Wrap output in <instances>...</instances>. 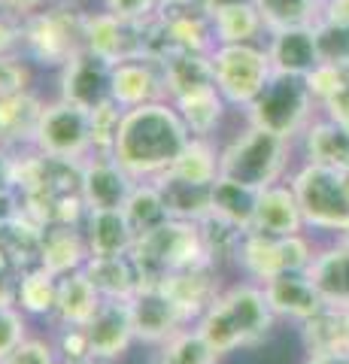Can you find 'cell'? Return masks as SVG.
I'll use <instances>...</instances> for the list:
<instances>
[{
	"label": "cell",
	"instance_id": "obj_1",
	"mask_svg": "<svg viewBox=\"0 0 349 364\" xmlns=\"http://www.w3.org/2000/svg\"><path fill=\"white\" fill-rule=\"evenodd\" d=\"M191 134L171 100H155L122 112L112 158L137 182H152L176 164Z\"/></svg>",
	"mask_w": 349,
	"mask_h": 364
},
{
	"label": "cell",
	"instance_id": "obj_2",
	"mask_svg": "<svg viewBox=\"0 0 349 364\" xmlns=\"http://www.w3.org/2000/svg\"><path fill=\"white\" fill-rule=\"evenodd\" d=\"M276 313L262 282H237V286L219 291L210 310L195 322V328L210 340L219 355L237 352L243 346H255L270 334Z\"/></svg>",
	"mask_w": 349,
	"mask_h": 364
},
{
	"label": "cell",
	"instance_id": "obj_3",
	"mask_svg": "<svg viewBox=\"0 0 349 364\" xmlns=\"http://www.w3.org/2000/svg\"><path fill=\"white\" fill-rule=\"evenodd\" d=\"M289 155L291 140L249 124L219 152V176H228L262 191L274 182H283L289 170Z\"/></svg>",
	"mask_w": 349,
	"mask_h": 364
},
{
	"label": "cell",
	"instance_id": "obj_4",
	"mask_svg": "<svg viewBox=\"0 0 349 364\" xmlns=\"http://www.w3.org/2000/svg\"><path fill=\"white\" fill-rule=\"evenodd\" d=\"M131 255L137 261L146 282H161L164 277H171L176 270L213 261L207 255L198 222H191V219H167L155 231L137 237Z\"/></svg>",
	"mask_w": 349,
	"mask_h": 364
},
{
	"label": "cell",
	"instance_id": "obj_5",
	"mask_svg": "<svg viewBox=\"0 0 349 364\" xmlns=\"http://www.w3.org/2000/svg\"><path fill=\"white\" fill-rule=\"evenodd\" d=\"M319 104L313 100L307 79L304 76H289V73H274L267 85L258 91L255 100L246 107V119L255 128H264L270 134H279L286 140H298L304 128L313 122V112Z\"/></svg>",
	"mask_w": 349,
	"mask_h": 364
},
{
	"label": "cell",
	"instance_id": "obj_6",
	"mask_svg": "<svg viewBox=\"0 0 349 364\" xmlns=\"http://www.w3.org/2000/svg\"><path fill=\"white\" fill-rule=\"evenodd\" d=\"M291 191H295L304 225L310 231L340 237L349 228V191L340 170L304 161L291 176Z\"/></svg>",
	"mask_w": 349,
	"mask_h": 364
},
{
	"label": "cell",
	"instance_id": "obj_7",
	"mask_svg": "<svg viewBox=\"0 0 349 364\" xmlns=\"http://www.w3.org/2000/svg\"><path fill=\"white\" fill-rule=\"evenodd\" d=\"M85 49V16L73 9H46L28 13L21 28V52L40 67H61Z\"/></svg>",
	"mask_w": 349,
	"mask_h": 364
},
{
	"label": "cell",
	"instance_id": "obj_8",
	"mask_svg": "<svg viewBox=\"0 0 349 364\" xmlns=\"http://www.w3.org/2000/svg\"><path fill=\"white\" fill-rule=\"evenodd\" d=\"M213 76H216V88L222 97L234 107H249L255 95L267 85L274 76V64L267 58V49L255 43H228L216 46L210 52Z\"/></svg>",
	"mask_w": 349,
	"mask_h": 364
},
{
	"label": "cell",
	"instance_id": "obj_9",
	"mask_svg": "<svg viewBox=\"0 0 349 364\" xmlns=\"http://www.w3.org/2000/svg\"><path fill=\"white\" fill-rule=\"evenodd\" d=\"M316 249H313L307 234H289V237H267L246 231L237 246V267L255 282L274 279L279 273L307 270Z\"/></svg>",
	"mask_w": 349,
	"mask_h": 364
},
{
	"label": "cell",
	"instance_id": "obj_10",
	"mask_svg": "<svg viewBox=\"0 0 349 364\" xmlns=\"http://www.w3.org/2000/svg\"><path fill=\"white\" fill-rule=\"evenodd\" d=\"M31 149L49 158L85 161L92 155V109H82L64 97L46 104Z\"/></svg>",
	"mask_w": 349,
	"mask_h": 364
},
{
	"label": "cell",
	"instance_id": "obj_11",
	"mask_svg": "<svg viewBox=\"0 0 349 364\" xmlns=\"http://www.w3.org/2000/svg\"><path fill=\"white\" fill-rule=\"evenodd\" d=\"M128 304L134 318V334H137L140 343L161 346L164 340H171L176 331L191 325L186 313L179 310V304L173 301V294L161 282H143L140 291Z\"/></svg>",
	"mask_w": 349,
	"mask_h": 364
},
{
	"label": "cell",
	"instance_id": "obj_12",
	"mask_svg": "<svg viewBox=\"0 0 349 364\" xmlns=\"http://www.w3.org/2000/svg\"><path fill=\"white\" fill-rule=\"evenodd\" d=\"M85 49L109 64L146 58V18H122L112 13L85 16Z\"/></svg>",
	"mask_w": 349,
	"mask_h": 364
},
{
	"label": "cell",
	"instance_id": "obj_13",
	"mask_svg": "<svg viewBox=\"0 0 349 364\" xmlns=\"http://www.w3.org/2000/svg\"><path fill=\"white\" fill-rule=\"evenodd\" d=\"M134 188L137 179L112 155H88L82 161L80 195L85 210H125Z\"/></svg>",
	"mask_w": 349,
	"mask_h": 364
},
{
	"label": "cell",
	"instance_id": "obj_14",
	"mask_svg": "<svg viewBox=\"0 0 349 364\" xmlns=\"http://www.w3.org/2000/svg\"><path fill=\"white\" fill-rule=\"evenodd\" d=\"M61 97L82 109L112 100V64L100 55L80 49L61 67Z\"/></svg>",
	"mask_w": 349,
	"mask_h": 364
},
{
	"label": "cell",
	"instance_id": "obj_15",
	"mask_svg": "<svg viewBox=\"0 0 349 364\" xmlns=\"http://www.w3.org/2000/svg\"><path fill=\"white\" fill-rule=\"evenodd\" d=\"M85 334H88V349H92L95 358L116 361L119 355H125L128 346L137 340L134 318H131V304L104 298L97 313L92 316V322L85 325Z\"/></svg>",
	"mask_w": 349,
	"mask_h": 364
},
{
	"label": "cell",
	"instance_id": "obj_16",
	"mask_svg": "<svg viewBox=\"0 0 349 364\" xmlns=\"http://www.w3.org/2000/svg\"><path fill=\"white\" fill-rule=\"evenodd\" d=\"M112 100L122 109L167 100L161 64L155 58H131V61L112 64Z\"/></svg>",
	"mask_w": 349,
	"mask_h": 364
},
{
	"label": "cell",
	"instance_id": "obj_17",
	"mask_svg": "<svg viewBox=\"0 0 349 364\" xmlns=\"http://www.w3.org/2000/svg\"><path fill=\"white\" fill-rule=\"evenodd\" d=\"M264 49H267L270 64H274V73L307 76L310 70H316V67L322 64L313 25L267 31V46Z\"/></svg>",
	"mask_w": 349,
	"mask_h": 364
},
{
	"label": "cell",
	"instance_id": "obj_18",
	"mask_svg": "<svg viewBox=\"0 0 349 364\" xmlns=\"http://www.w3.org/2000/svg\"><path fill=\"white\" fill-rule=\"evenodd\" d=\"M262 289L270 301V310L279 318H291V322H304V318L316 316L325 301L319 289L313 286V279L307 277V270H291V273H279L274 279H264Z\"/></svg>",
	"mask_w": 349,
	"mask_h": 364
},
{
	"label": "cell",
	"instance_id": "obj_19",
	"mask_svg": "<svg viewBox=\"0 0 349 364\" xmlns=\"http://www.w3.org/2000/svg\"><path fill=\"white\" fill-rule=\"evenodd\" d=\"M249 231L267 234V237H289V234H304V215L298 207V198L291 191V182H274L258 191L255 203V219Z\"/></svg>",
	"mask_w": 349,
	"mask_h": 364
},
{
	"label": "cell",
	"instance_id": "obj_20",
	"mask_svg": "<svg viewBox=\"0 0 349 364\" xmlns=\"http://www.w3.org/2000/svg\"><path fill=\"white\" fill-rule=\"evenodd\" d=\"M216 261L198 267L176 270L171 277L161 279V286L173 294V301L179 304V310L186 313L188 322H198L200 316L210 310V304L219 298V282H216Z\"/></svg>",
	"mask_w": 349,
	"mask_h": 364
},
{
	"label": "cell",
	"instance_id": "obj_21",
	"mask_svg": "<svg viewBox=\"0 0 349 364\" xmlns=\"http://www.w3.org/2000/svg\"><path fill=\"white\" fill-rule=\"evenodd\" d=\"M307 277L319 289L325 304L349 310V246L343 240L316 249V255L307 267Z\"/></svg>",
	"mask_w": 349,
	"mask_h": 364
},
{
	"label": "cell",
	"instance_id": "obj_22",
	"mask_svg": "<svg viewBox=\"0 0 349 364\" xmlns=\"http://www.w3.org/2000/svg\"><path fill=\"white\" fill-rule=\"evenodd\" d=\"M159 64H161L167 100H179V97L191 95V91L216 85V76H213V61H210L207 52L171 49Z\"/></svg>",
	"mask_w": 349,
	"mask_h": 364
},
{
	"label": "cell",
	"instance_id": "obj_23",
	"mask_svg": "<svg viewBox=\"0 0 349 364\" xmlns=\"http://www.w3.org/2000/svg\"><path fill=\"white\" fill-rule=\"evenodd\" d=\"M88 258H92V252H88L82 225H49V228H43L40 264L46 270H52L55 277L82 270Z\"/></svg>",
	"mask_w": 349,
	"mask_h": 364
},
{
	"label": "cell",
	"instance_id": "obj_24",
	"mask_svg": "<svg viewBox=\"0 0 349 364\" xmlns=\"http://www.w3.org/2000/svg\"><path fill=\"white\" fill-rule=\"evenodd\" d=\"M82 270L95 282L100 298H112V301H131L146 282L131 252L128 255H92Z\"/></svg>",
	"mask_w": 349,
	"mask_h": 364
},
{
	"label": "cell",
	"instance_id": "obj_25",
	"mask_svg": "<svg viewBox=\"0 0 349 364\" xmlns=\"http://www.w3.org/2000/svg\"><path fill=\"white\" fill-rule=\"evenodd\" d=\"M82 234L92 255H128L137 243L125 210H88L82 219Z\"/></svg>",
	"mask_w": 349,
	"mask_h": 364
},
{
	"label": "cell",
	"instance_id": "obj_26",
	"mask_svg": "<svg viewBox=\"0 0 349 364\" xmlns=\"http://www.w3.org/2000/svg\"><path fill=\"white\" fill-rule=\"evenodd\" d=\"M298 140H301L304 161L322 164L331 170H349V131L340 128L337 122L325 116L313 119Z\"/></svg>",
	"mask_w": 349,
	"mask_h": 364
},
{
	"label": "cell",
	"instance_id": "obj_27",
	"mask_svg": "<svg viewBox=\"0 0 349 364\" xmlns=\"http://www.w3.org/2000/svg\"><path fill=\"white\" fill-rule=\"evenodd\" d=\"M43 109H46V104L31 88L0 100V146H6V149H31Z\"/></svg>",
	"mask_w": 349,
	"mask_h": 364
},
{
	"label": "cell",
	"instance_id": "obj_28",
	"mask_svg": "<svg viewBox=\"0 0 349 364\" xmlns=\"http://www.w3.org/2000/svg\"><path fill=\"white\" fill-rule=\"evenodd\" d=\"M100 291L95 289V282L88 279L85 270H73L58 277V301H55V325H73L85 328L92 322V316L100 306Z\"/></svg>",
	"mask_w": 349,
	"mask_h": 364
},
{
	"label": "cell",
	"instance_id": "obj_29",
	"mask_svg": "<svg viewBox=\"0 0 349 364\" xmlns=\"http://www.w3.org/2000/svg\"><path fill=\"white\" fill-rule=\"evenodd\" d=\"M55 301H58V277L43 264L25 267L16 279V306L25 316H55Z\"/></svg>",
	"mask_w": 349,
	"mask_h": 364
},
{
	"label": "cell",
	"instance_id": "obj_30",
	"mask_svg": "<svg viewBox=\"0 0 349 364\" xmlns=\"http://www.w3.org/2000/svg\"><path fill=\"white\" fill-rule=\"evenodd\" d=\"M255 203H258V188H249L228 176H219L210 188V210L222 215V219L234 222L237 228H243V231L252 228Z\"/></svg>",
	"mask_w": 349,
	"mask_h": 364
},
{
	"label": "cell",
	"instance_id": "obj_31",
	"mask_svg": "<svg viewBox=\"0 0 349 364\" xmlns=\"http://www.w3.org/2000/svg\"><path fill=\"white\" fill-rule=\"evenodd\" d=\"M171 104L176 107L179 116H183L191 136H210L213 131L219 128V122L225 116V104H228V100L222 97V91L216 85H210V88L191 91V95L179 97V100H171Z\"/></svg>",
	"mask_w": 349,
	"mask_h": 364
},
{
	"label": "cell",
	"instance_id": "obj_32",
	"mask_svg": "<svg viewBox=\"0 0 349 364\" xmlns=\"http://www.w3.org/2000/svg\"><path fill=\"white\" fill-rule=\"evenodd\" d=\"M155 186L161 188L164 203L171 210L173 219H204L210 213V188L213 186H195V182H186V179H176L171 173H164L159 179H152Z\"/></svg>",
	"mask_w": 349,
	"mask_h": 364
},
{
	"label": "cell",
	"instance_id": "obj_33",
	"mask_svg": "<svg viewBox=\"0 0 349 364\" xmlns=\"http://www.w3.org/2000/svg\"><path fill=\"white\" fill-rule=\"evenodd\" d=\"M210 16H213V31H216V46L255 43L267 31L255 4L225 6V9H216V13H210Z\"/></svg>",
	"mask_w": 349,
	"mask_h": 364
},
{
	"label": "cell",
	"instance_id": "obj_34",
	"mask_svg": "<svg viewBox=\"0 0 349 364\" xmlns=\"http://www.w3.org/2000/svg\"><path fill=\"white\" fill-rule=\"evenodd\" d=\"M301 340L307 355L310 352H328L346 346V310L325 304L316 316L301 322Z\"/></svg>",
	"mask_w": 349,
	"mask_h": 364
},
{
	"label": "cell",
	"instance_id": "obj_35",
	"mask_svg": "<svg viewBox=\"0 0 349 364\" xmlns=\"http://www.w3.org/2000/svg\"><path fill=\"white\" fill-rule=\"evenodd\" d=\"M219 358L222 355L210 346V340L191 325L164 340L152 355V364H219Z\"/></svg>",
	"mask_w": 349,
	"mask_h": 364
},
{
	"label": "cell",
	"instance_id": "obj_36",
	"mask_svg": "<svg viewBox=\"0 0 349 364\" xmlns=\"http://www.w3.org/2000/svg\"><path fill=\"white\" fill-rule=\"evenodd\" d=\"M125 215L137 237L155 231V228L164 225L167 219H173L164 203L161 188L155 186V182H137V188L131 191V198L125 203Z\"/></svg>",
	"mask_w": 349,
	"mask_h": 364
},
{
	"label": "cell",
	"instance_id": "obj_37",
	"mask_svg": "<svg viewBox=\"0 0 349 364\" xmlns=\"http://www.w3.org/2000/svg\"><path fill=\"white\" fill-rule=\"evenodd\" d=\"M176 179L195 182V186H213L219 179V152L210 146L207 136H191L176 164L167 170Z\"/></svg>",
	"mask_w": 349,
	"mask_h": 364
},
{
	"label": "cell",
	"instance_id": "obj_38",
	"mask_svg": "<svg viewBox=\"0 0 349 364\" xmlns=\"http://www.w3.org/2000/svg\"><path fill=\"white\" fill-rule=\"evenodd\" d=\"M267 31L279 28H304L322 18V0H255Z\"/></svg>",
	"mask_w": 349,
	"mask_h": 364
},
{
	"label": "cell",
	"instance_id": "obj_39",
	"mask_svg": "<svg viewBox=\"0 0 349 364\" xmlns=\"http://www.w3.org/2000/svg\"><path fill=\"white\" fill-rule=\"evenodd\" d=\"M313 31H316V46H319L322 64L349 67V25L346 21L322 16L316 25H313Z\"/></svg>",
	"mask_w": 349,
	"mask_h": 364
},
{
	"label": "cell",
	"instance_id": "obj_40",
	"mask_svg": "<svg viewBox=\"0 0 349 364\" xmlns=\"http://www.w3.org/2000/svg\"><path fill=\"white\" fill-rule=\"evenodd\" d=\"M122 112L125 109L116 100H107V104L92 109V155H112Z\"/></svg>",
	"mask_w": 349,
	"mask_h": 364
},
{
	"label": "cell",
	"instance_id": "obj_41",
	"mask_svg": "<svg viewBox=\"0 0 349 364\" xmlns=\"http://www.w3.org/2000/svg\"><path fill=\"white\" fill-rule=\"evenodd\" d=\"M28 340V316L16 304H0V361Z\"/></svg>",
	"mask_w": 349,
	"mask_h": 364
},
{
	"label": "cell",
	"instance_id": "obj_42",
	"mask_svg": "<svg viewBox=\"0 0 349 364\" xmlns=\"http://www.w3.org/2000/svg\"><path fill=\"white\" fill-rule=\"evenodd\" d=\"M304 79H307V88H310L313 100H316V104L322 107L325 100H328L334 91L349 79V67H340V64H319L316 70H310Z\"/></svg>",
	"mask_w": 349,
	"mask_h": 364
},
{
	"label": "cell",
	"instance_id": "obj_43",
	"mask_svg": "<svg viewBox=\"0 0 349 364\" xmlns=\"http://www.w3.org/2000/svg\"><path fill=\"white\" fill-rule=\"evenodd\" d=\"M55 328H58V337H55V349H58V358H61L64 364H80V361H85V358H92L85 328H73V325H55Z\"/></svg>",
	"mask_w": 349,
	"mask_h": 364
},
{
	"label": "cell",
	"instance_id": "obj_44",
	"mask_svg": "<svg viewBox=\"0 0 349 364\" xmlns=\"http://www.w3.org/2000/svg\"><path fill=\"white\" fill-rule=\"evenodd\" d=\"M0 364H64V361L58 358V349H55V343L28 337L25 343L9 352V355Z\"/></svg>",
	"mask_w": 349,
	"mask_h": 364
},
{
	"label": "cell",
	"instance_id": "obj_45",
	"mask_svg": "<svg viewBox=\"0 0 349 364\" xmlns=\"http://www.w3.org/2000/svg\"><path fill=\"white\" fill-rule=\"evenodd\" d=\"M28 85H31V73L18 55L0 58V100L13 97L18 91H28Z\"/></svg>",
	"mask_w": 349,
	"mask_h": 364
},
{
	"label": "cell",
	"instance_id": "obj_46",
	"mask_svg": "<svg viewBox=\"0 0 349 364\" xmlns=\"http://www.w3.org/2000/svg\"><path fill=\"white\" fill-rule=\"evenodd\" d=\"M21 28H25V16L0 4V58L21 49Z\"/></svg>",
	"mask_w": 349,
	"mask_h": 364
},
{
	"label": "cell",
	"instance_id": "obj_47",
	"mask_svg": "<svg viewBox=\"0 0 349 364\" xmlns=\"http://www.w3.org/2000/svg\"><path fill=\"white\" fill-rule=\"evenodd\" d=\"M104 6L112 16L134 18V21H143L159 13V0H104Z\"/></svg>",
	"mask_w": 349,
	"mask_h": 364
},
{
	"label": "cell",
	"instance_id": "obj_48",
	"mask_svg": "<svg viewBox=\"0 0 349 364\" xmlns=\"http://www.w3.org/2000/svg\"><path fill=\"white\" fill-rule=\"evenodd\" d=\"M319 109H322V116H325V119H331V122L340 124V128L349 131V79L334 91L328 100H325Z\"/></svg>",
	"mask_w": 349,
	"mask_h": 364
},
{
	"label": "cell",
	"instance_id": "obj_49",
	"mask_svg": "<svg viewBox=\"0 0 349 364\" xmlns=\"http://www.w3.org/2000/svg\"><path fill=\"white\" fill-rule=\"evenodd\" d=\"M13 173H16V158L9 155L6 146H0V195L9 188H16L13 186Z\"/></svg>",
	"mask_w": 349,
	"mask_h": 364
},
{
	"label": "cell",
	"instance_id": "obj_50",
	"mask_svg": "<svg viewBox=\"0 0 349 364\" xmlns=\"http://www.w3.org/2000/svg\"><path fill=\"white\" fill-rule=\"evenodd\" d=\"M304 364H349V349H328V352H310Z\"/></svg>",
	"mask_w": 349,
	"mask_h": 364
},
{
	"label": "cell",
	"instance_id": "obj_51",
	"mask_svg": "<svg viewBox=\"0 0 349 364\" xmlns=\"http://www.w3.org/2000/svg\"><path fill=\"white\" fill-rule=\"evenodd\" d=\"M322 16L337 18V21H346V25H349V0H325Z\"/></svg>",
	"mask_w": 349,
	"mask_h": 364
},
{
	"label": "cell",
	"instance_id": "obj_52",
	"mask_svg": "<svg viewBox=\"0 0 349 364\" xmlns=\"http://www.w3.org/2000/svg\"><path fill=\"white\" fill-rule=\"evenodd\" d=\"M16 279L13 273H0V304H16Z\"/></svg>",
	"mask_w": 349,
	"mask_h": 364
},
{
	"label": "cell",
	"instance_id": "obj_53",
	"mask_svg": "<svg viewBox=\"0 0 349 364\" xmlns=\"http://www.w3.org/2000/svg\"><path fill=\"white\" fill-rule=\"evenodd\" d=\"M6 9H13V13H21V16H28V13H37V9L43 6V0H0Z\"/></svg>",
	"mask_w": 349,
	"mask_h": 364
},
{
	"label": "cell",
	"instance_id": "obj_54",
	"mask_svg": "<svg viewBox=\"0 0 349 364\" xmlns=\"http://www.w3.org/2000/svg\"><path fill=\"white\" fill-rule=\"evenodd\" d=\"M207 13H216V9H225V6H240V4H255V0H200Z\"/></svg>",
	"mask_w": 349,
	"mask_h": 364
},
{
	"label": "cell",
	"instance_id": "obj_55",
	"mask_svg": "<svg viewBox=\"0 0 349 364\" xmlns=\"http://www.w3.org/2000/svg\"><path fill=\"white\" fill-rule=\"evenodd\" d=\"M80 364H112V361H107V358H85V361H80Z\"/></svg>",
	"mask_w": 349,
	"mask_h": 364
},
{
	"label": "cell",
	"instance_id": "obj_56",
	"mask_svg": "<svg viewBox=\"0 0 349 364\" xmlns=\"http://www.w3.org/2000/svg\"><path fill=\"white\" fill-rule=\"evenodd\" d=\"M337 240H343V243H346V246H349V228H346V231H343V234H340V237H337Z\"/></svg>",
	"mask_w": 349,
	"mask_h": 364
},
{
	"label": "cell",
	"instance_id": "obj_57",
	"mask_svg": "<svg viewBox=\"0 0 349 364\" xmlns=\"http://www.w3.org/2000/svg\"><path fill=\"white\" fill-rule=\"evenodd\" d=\"M343 173V186H346V191H349V170H340Z\"/></svg>",
	"mask_w": 349,
	"mask_h": 364
},
{
	"label": "cell",
	"instance_id": "obj_58",
	"mask_svg": "<svg viewBox=\"0 0 349 364\" xmlns=\"http://www.w3.org/2000/svg\"><path fill=\"white\" fill-rule=\"evenodd\" d=\"M346 349H349V310H346Z\"/></svg>",
	"mask_w": 349,
	"mask_h": 364
},
{
	"label": "cell",
	"instance_id": "obj_59",
	"mask_svg": "<svg viewBox=\"0 0 349 364\" xmlns=\"http://www.w3.org/2000/svg\"><path fill=\"white\" fill-rule=\"evenodd\" d=\"M322 4H325V0H322Z\"/></svg>",
	"mask_w": 349,
	"mask_h": 364
}]
</instances>
